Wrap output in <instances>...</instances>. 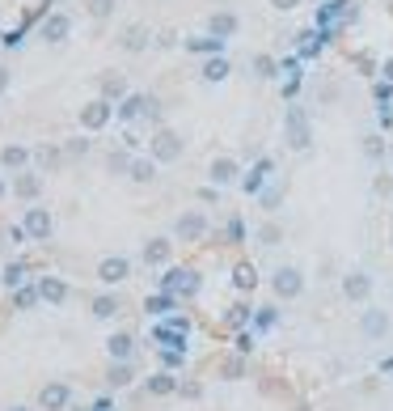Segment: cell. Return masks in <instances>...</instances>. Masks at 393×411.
<instances>
[{
  "label": "cell",
  "mask_w": 393,
  "mask_h": 411,
  "mask_svg": "<svg viewBox=\"0 0 393 411\" xmlns=\"http://www.w3.org/2000/svg\"><path fill=\"white\" fill-rule=\"evenodd\" d=\"M148 157H152L157 166L178 162V157H182V136H178V132H170V127H157V136L148 140Z\"/></svg>",
  "instance_id": "6da1fadb"
},
{
  "label": "cell",
  "mask_w": 393,
  "mask_h": 411,
  "mask_svg": "<svg viewBox=\"0 0 393 411\" xmlns=\"http://www.w3.org/2000/svg\"><path fill=\"white\" fill-rule=\"evenodd\" d=\"M288 148H296V153H305L309 144H313V123H309V115H305V107H292L288 111Z\"/></svg>",
  "instance_id": "7a4b0ae2"
},
{
  "label": "cell",
  "mask_w": 393,
  "mask_h": 411,
  "mask_svg": "<svg viewBox=\"0 0 393 411\" xmlns=\"http://www.w3.org/2000/svg\"><path fill=\"white\" fill-rule=\"evenodd\" d=\"M271 288H275L279 301L300 297V293H305V276H300V267H279V272L271 276Z\"/></svg>",
  "instance_id": "3957f363"
},
{
  "label": "cell",
  "mask_w": 393,
  "mask_h": 411,
  "mask_svg": "<svg viewBox=\"0 0 393 411\" xmlns=\"http://www.w3.org/2000/svg\"><path fill=\"white\" fill-rule=\"evenodd\" d=\"M110 115H115V102H106V98H93L81 107V127L85 132H102L110 123Z\"/></svg>",
  "instance_id": "277c9868"
},
{
  "label": "cell",
  "mask_w": 393,
  "mask_h": 411,
  "mask_svg": "<svg viewBox=\"0 0 393 411\" xmlns=\"http://www.w3.org/2000/svg\"><path fill=\"white\" fill-rule=\"evenodd\" d=\"M115 115L123 119V123H131V119H144V115H157V102L148 98V93H127L119 107H115Z\"/></svg>",
  "instance_id": "5b68a950"
},
{
  "label": "cell",
  "mask_w": 393,
  "mask_h": 411,
  "mask_svg": "<svg viewBox=\"0 0 393 411\" xmlns=\"http://www.w3.org/2000/svg\"><path fill=\"white\" fill-rule=\"evenodd\" d=\"M22 229H26V238H30V242H47V238H51V229H55V221H51V212H47V208H26Z\"/></svg>",
  "instance_id": "8992f818"
},
{
  "label": "cell",
  "mask_w": 393,
  "mask_h": 411,
  "mask_svg": "<svg viewBox=\"0 0 393 411\" xmlns=\"http://www.w3.org/2000/svg\"><path fill=\"white\" fill-rule=\"evenodd\" d=\"M174 233H178V242H203L207 238V217L203 212H182Z\"/></svg>",
  "instance_id": "52a82bcc"
},
{
  "label": "cell",
  "mask_w": 393,
  "mask_h": 411,
  "mask_svg": "<svg viewBox=\"0 0 393 411\" xmlns=\"http://www.w3.org/2000/svg\"><path fill=\"white\" fill-rule=\"evenodd\" d=\"M127 276H131V263L123 259V254H110V259L97 263V280L102 284H123Z\"/></svg>",
  "instance_id": "ba28073f"
},
{
  "label": "cell",
  "mask_w": 393,
  "mask_h": 411,
  "mask_svg": "<svg viewBox=\"0 0 393 411\" xmlns=\"http://www.w3.org/2000/svg\"><path fill=\"white\" fill-rule=\"evenodd\" d=\"M199 272H191V267H174L170 276H165V293H182V297H191V293H199Z\"/></svg>",
  "instance_id": "9c48e42d"
},
{
  "label": "cell",
  "mask_w": 393,
  "mask_h": 411,
  "mask_svg": "<svg viewBox=\"0 0 393 411\" xmlns=\"http://www.w3.org/2000/svg\"><path fill=\"white\" fill-rule=\"evenodd\" d=\"M68 398H72V390H68L64 382H47V386L38 390V407H42V411H64Z\"/></svg>",
  "instance_id": "30bf717a"
},
{
  "label": "cell",
  "mask_w": 393,
  "mask_h": 411,
  "mask_svg": "<svg viewBox=\"0 0 393 411\" xmlns=\"http://www.w3.org/2000/svg\"><path fill=\"white\" fill-rule=\"evenodd\" d=\"M68 34H72V17L68 13H47L42 17V38L47 42H64Z\"/></svg>",
  "instance_id": "8fae6325"
},
{
  "label": "cell",
  "mask_w": 393,
  "mask_h": 411,
  "mask_svg": "<svg viewBox=\"0 0 393 411\" xmlns=\"http://www.w3.org/2000/svg\"><path fill=\"white\" fill-rule=\"evenodd\" d=\"M237 174H241L237 157H216V162H211V170H207V178H211L216 187H229V183H233Z\"/></svg>",
  "instance_id": "7c38bea8"
},
{
  "label": "cell",
  "mask_w": 393,
  "mask_h": 411,
  "mask_svg": "<svg viewBox=\"0 0 393 411\" xmlns=\"http://www.w3.org/2000/svg\"><path fill=\"white\" fill-rule=\"evenodd\" d=\"M237 13H211L207 17V34H216V38H224V42H229L233 34H237Z\"/></svg>",
  "instance_id": "4fadbf2b"
},
{
  "label": "cell",
  "mask_w": 393,
  "mask_h": 411,
  "mask_svg": "<svg viewBox=\"0 0 393 411\" xmlns=\"http://www.w3.org/2000/svg\"><path fill=\"white\" fill-rule=\"evenodd\" d=\"M186 51H195V56H224V38H216V34H199V38H186L182 42Z\"/></svg>",
  "instance_id": "5bb4252c"
},
{
  "label": "cell",
  "mask_w": 393,
  "mask_h": 411,
  "mask_svg": "<svg viewBox=\"0 0 393 411\" xmlns=\"http://www.w3.org/2000/svg\"><path fill=\"white\" fill-rule=\"evenodd\" d=\"M343 293H347L351 301H364V297L372 293V276H368V272H347V280H343Z\"/></svg>",
  "instance_id": "9a60e30c"
},
{
  "label": "cell",
  "mask_w": 393,
  "mask_h": 411,
  "mask_svg": "<svg viewBox=\"0 0 393 411\" xmlns=\"http://www.w3.org/2000/svg\"><path fill=\"white\" fill-rule=\"evenodd\" d=\"M97 85H102V98H106V102H123V98H127V81H123L119 72H102Z\"/></svg>",
  "instance_id": "2e32d148"
},
{
  "label": "cell",
  "mask_w": 393,
  "mask_h": 411,
  "mask_svg": "<svg viewBox=\"0 0 393 411\" xmlns=\"http://www.w3.org/2000/svg\"><path fill=\"white\" fill-rule=\"evenodd\" d=\"M229 72H233L229 56H211V60L203 64V81H207V85H220V81H229Z\"/></svg>",
  "instance_id": "e0dca14e"
},
{
  "label": "cell",
  "mask_w": 393,
  "mask_h": 411,
  "mask_svg": "<svg viewBox=\"0 0 393 411\" xmlns=\"http://www.w3.org/2000/svg\"><path fill=\"white\" fill-rule=\"evenodd\" d=\"M13 195H17V199H38V195H42V178L22 170V174L13 178Z\"/></svg>",
  "instance_id": "ac0fdd59"
},
{
  "label": "cell",
  "mask_w": 393,
  "mask_h": 411,
  "mask_svg": "<svg viewBox=\"0 0 393 411\" xmlns=\"http://www.w3.org/2000/svg\"><path fill=\"white\" fill-rule=\"evenodd\" d=\"M26 162H30V148H22V144H5V148H0V166H5V170H26Z\"/></svg>",
  "instance_id": "d6986e66"
},
{
  "label": "cell",
  "mask_w": 393,
  "mask_h": 411,
  "mask_svg": "<svg viewBox=\"0 0 393 411\" xmlns=\"http://www.w3.org/2000/svg\"><path fill=\"white\" fill-rule=\"evenodd\" d=\"M38 297L51 301V305H60V301L68 297V284H64V280H55V276H42V280H38Z\"/></svg>",
  "instance_id": "ffe728a7"
},
{
  "label": "cell",
  "mask_w": 393,
  "mask_h": 411,
  "mask_svg": "<svg viewBox=\"0 0 393 411\" xmlns=\"http://www.w3.org/2000/svg\"><path fill=\"white\" fill-rule=\"evenodd\" d=\"M144 263H148V267L170 263V242H165V238H152V242H144Z\"/></svg>",
  "instance_id": "44dd1931"
},
{
  "label": "cell",
  "mask_w": 393,
  "mask_h": 411,
  "mask_svg": "<svg viewBox=\"0 0 393 411\" xmlns=\"http://www.w3.org/2000/svg\"><path fill=\"white\" fill-rule=\"evenodd\" d=\"M119 42H123V51H144V47H148V26H140V22L127 26V30L119 34Z\"/></svg>",
  "instance_id": "7402d4cb"
},
{
  "label": "cell",
  "mask_w": 393,
  "mask_h": 411,
  "mask_svg": "<svg viewBox=\"0 0 393 411\" xmlns=\"http://www.w3.org/2000/svg\"><path fill=\"white\" fill-rule=\"evenodd\" d=\"M271 166H275V162H271V157H262V162H258V166L241 178V187H246L250 195H258V191H262V183H266V174H271Z\"/></svg>",
  "instance_id": "603a6c76"
},
{
  "label": "cell",
  "mask_w": 393,
  "mask_h": 411,
  "mask_svg": "<svg viewBox=\"0 0 393 411\" xmlns=\"http://www.w3.org/2000/svg\"><path fill=\"white\" fill-rule=\"evenodd\" d=\"M131 348H136V339H131L127 331H119V335H110V339H106V352L115 356V361H127V356H131Z\"/></svg>",
  "instance_id": "cb8c5ba5"
},
{
  "label": "cell",
  "mask_w": 393,
  "mask_h": 411,
  "mask_svg": "<svg viewBox=\"0 0 393 411\" xmlns=\"http://www.w3.org/2000/svg\"><path fill=\"white\" fill-rule=\"evenodd\" d=\"M127 174H131V183H152V178H157V162H152V157H136Z\"/></svg>",
  "instance_id": "d4e9b609"
},
{
  "label": "cell",
  "mask_w": 393,
  "mask_h": 411,
  "mask_svg": "<svg viewBox=\"0 0 393 411\" xmlns=\"http://www.w3.org/2000/svg\"><path fill=\"white\" fill-rule=\"evenodd\" d=\"M360 327H364V335H372V339H380V335H385V331H389V318H385V314H380V310H368V314H364V323H360Z\"/></svg>",
  "instance_id": "484cf974"
},
{
  "label": "cell",
  "mask_w": 393,
  "mask_h": 411,
  "mask_svg": "<svg viewBox=\"0 0 393 411\" xmlns=\"http://www.w3.org/2000/svg\"><path fill=\"white\" fill-rule=\"evenodd\" d=\"M60 157H64V153H60V148H51V144H42V148L34 153V162H38L42 170H55V166H60Z\"/></svg>",
  "instance_id": "4316f807"
},
{
  "label": "cell",
  "mask_w": 393,
  "mask_h": 411,
  "mask_svg": "<svg viewBox=\"0 0 393 411\" xmlns=\"http://www.w3.org/2000/svg\"><path fill=\"white\" fill-rule=\"evenodd\" d=\"M148 390H152V394H174L178 382H174L170 373H157V378H148Z\"/></svg>",
  "instance_id": "83f0119b"
},
{
  "label": "cell",
  "mask_w": 393,
  "mask_h": 411,
  "mask_svg": "<svg viewBox=\"0 0 393 411\" xmlns=\"http://www.w3.org/2000/svg\"><path fill=\"white\" fill-rule=\"evenodd\" d=\"M233 280H237V288H241V293H250V288H254V284H258V272H254V267H250V263H241V267H237V276H233Z\"/></svg>",
  "instance_id": "f1b7e54d"
},
{
  "label": "cell",
  "mask_w": 393,
  "mask_h": 411,
  "mask_svg": "<svg viewBox=\"0 0 393 411\" xmlns=\"http://www.w3.org/2000/svg\"><path fill=\"white\" fill-rule=\"evenodd\" d=\"M93 314H97V318H115V314H119V301H115V297H97V301H93Z\"/></svg>",
  "instance_id": "f546056e"
},
{
  "label": "cell",
  "mask_w": 393,
  "mask_h": 411,
  "mask_svg": "<svg viewBox=\"0 0 393 411\" xmlns=\"http://www.w3.org/2000/svg\"><path fill=\"white\" fill-rule=\"evenodd\" d=\"M0 280H5L9 288H22V280H26V263H9V267H5V276H0Z\"/></svg>",
  "instance_id": "4dcf8cb0"
},
{
  "label": "cell",
  "mask_w": 393,
  "mask_h": 411,
  "mask_svg": "<svg viewBox=\"0 0 393 411\" xmlns=\"http://www.w3.org/2000/svg\"><path fill=\"white\" fill-rule=\"evenodd\" d=\"M106 382H110V386H127V382H131V369H127L123 361H119V365H110V373H106Z\"/></svg>",
  "instance_id": "1f68e13d"
},
{
  "label": "cell",
  "mask_w": 393,
  "mask_h": 411,
  "mask_svg": "<svg viewBox=\"0 0 393 411\" xmlns=\"http://www.w3.org/2000/svg\"><path fill=\"white\" fill-rule=\"evenodd\" d=\"M170 305H174V293H165V297H148V301H144V310H148V314H165Z\"/></svg>",
  "instance_id": "d6a6232c"
},
{
  "label": "cell",
  "mask_w": 393,
  "mask_h": 411,
  "mask_svg": "<svg viewBox=\"0 0 393 411\" xmlns=\"http://www.w3.org/2000/svg\"><path fill=\"white\" fill-rule=\"evenodd\" d=\"M254 72H258V77H279V64H275L271 56H254Z\"/></svg>",
  "instance_id": "836d02e7"
},
{
  "label": "cell",
  "mask_w": 393,
  "mask_h": 411,
  "mask_svg": "<svg viewBox=\"0 0 393 411\" xmlns=\"http://www.w3.org/2000/svg\"><path fill=\"white\" fill-rule=\"evenodd\" d=\"M110 13H115V0H89V17H110Z\"/></svg>",
  "instance_id": "e575fe53"
},
{
  "label": "cell",
  "mask_w": 393,
  "mask_h": 411,
  "mask_svg": "<svg viewBox=\"0 0 393 411\" xmlns=\"http://www.w3.org/2000/svg\"><path fill=\"white\" fill-rule=\"evenodd\" d=\"M34 301H38V288H17V293H13V305H17V310H30Z\"/></svg>",
  "instance_id": "d590c367"
},
{
  "label": "cell",
  "mask_w": 393,
  "mask_h": 411,
  "mask_svg": "<svg viewBox=\"0 0 393 411\" xmlns=\"http://www.w3.org/2000/svg\"><path fill=\"white\" fill-rule=\"evenodd\" d=\"M364 153H368L372 162H380V157H385V140H380V136H368V140H364Z\"/></svg>",
  "instance_id": "8d00e7d4"
},
{
  "label": "cell",
  "mask_w": 393,
  "mask_h": 411,
  "mask_svg": "<svg viewBox=\"0 0 393 411\" xmlns=\"http://www.w3.org/2000/svg\"><path fill=\"white\" fill-rule=\"evenodd\" d=\"M110 174H123V170H131V157H127V153H110Z\"/></svg>",
  "instance_id": "74e56055"
},
{
  "label": "cell",
  "mask_w": 393,
  "mask_h": 411,
  "mask_svg": "<svg viewBox=\"0 0 393 411\" xmlns=\"http://www.w3.org/2000/svg\"><path fill=\"white\" fill-rule=\"evenodd\" d=\"M258 238H262V246H279V238H284V233H279V225H262Z\"/></svg>",
  "instance_id": "f35d334b"
},
{
  "label": "cell",
  "mask_w": 393,
  "mask_h": 411,
  "mask_svg": "<svg viewBox=\"0 0 393 411\" xmlns=\"http://www.w3.org/2000/svg\"><path fill=\"white\" fill-rule=\"evenodd\" d=\"M266 5H271V9H279V13H292V9H300V5H305V0H266Z\"/></svg>",
  "instance_id": "ab89813d"
},
{
  "label": "cell",
  "mask_w": 393,
  "mask_h": 411,
  "mask_svg": "<svg viewBox=\"0 0 393 411\" xmlns=\"http://www.w3.org/2000/svg\"><path fill=\"white\" fill-rule=\"evenodd\" d=\"M174 42H178L174 30H161V34H157V47H174Z\"/></svg>",
  "instance_id": "60d3db41"
},
{
  "label": "cell",
  "mask_w": 393,
  "mask_h": 411,
  "mask_svg": "<svg viewBox=\"0 0 393 411\" xmlns=\"http://www.w3.org/2000/svg\"><path fill=\"white\" fill-rule=\"evenodd\" d=\"M68 153H72V157H85V153H89V140H72Z\"/></svg>",
  "instance_id": "b9f144b4"
},
{
  "label": "cell",
  "mask_w": 393,
  "mask_h": 411,
  "mask_svg": "<svg viewBox=\"0 0 393 411\" xmlns=\"http://www.w3.org/2000/svg\"><path fill=\"white\" fill-rule=\"evenodd\" d=\"M5 89H9V68L0 64V93H5Z\"/></svg>",
  "instance_id": "7bdbcfd3"
},
{
  "label": "cell",
  "mask_w": 393,
  "mask_h": 411,
  "mask_svg": "<svg viewBox=\"0 0 393 411\" xmlns=\"http://www.w3.org/2000/svg\"><path fill=\"white\" fill-rule=\"evenodd\" d=\"M380 77H385V81L393 85V60H385V68H380Z\"/></svg>",
  "instance_id": "ee69618b"
},
{
  "label": "cell",
  "mask_w": 393,
  "mask_h": 411,
  "mask_svg": "<svg viewBox=\"0 0 393 411\" xmlns=\"http://www.w3.org/2000/svg\"><path fill=\"white\" fill-rule=\"evenodd\" d=\"M93 411H115V407H110V403H106V398H102V403H97V407H93Z\"/></svg>",
  "instance_id": "f6af8a7d"
},
{
  "label": "cell",
  "mask_w": 393,
  "mask_h": 411,
  "mask_svg": "<svg viewBox=\"0 0 393 411\" xmlns=\"http://www.w3.org/2000/svg\"><path fill=\"white\" fill-rule=\"evenodd\" d=\"M9 411H30V407H9Z\"/></svg>",
  "instance_id": "bcb514c9"
},
{
  "label": "cell",
  "mask_w": 393,
  "mask_h": 411,
  "mask_svg": "<svg viewBox=\"0 0 393 411\" xmlns=\"http://www.w3.org/2000/svg\"><path fill=\"white\" fill-rule=\"evenodd\" d=\"M0 195H5V187H0Z\"/></svg>",
  "instance_id": "7dc6e473"
},
{
  "label": "cell",
  "mask_w": 393,
  "mask_h": 411,
  "mask_svg": "<svg viewBox=\"0 0 393 411\" xmlns=\"http://www.w3.org/2000/svg\"><path fill=\"white\" fill-rule=\"evenodd\" d=\"M321 5H326V0H321Z\"/></svg>",
  "instance_id": "c3c4849f"
}]
</instances>
